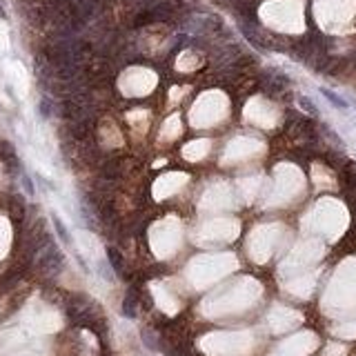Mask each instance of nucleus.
Here are the masks:
<instances>
[{
	"label": "nucleus",
	"instance_id": "1",
	"mask_svg": "<svg viewBox=\"0 0 356 356\" xmlns=\"http://www.w3.org/2000/svg\"><path fill=\"white\" fill-rule=\"evenodd\" d=\"M53 227H56L58 236H60V241H63L65 245H72V236H69V231L65 229L63 221H60V218H58V216H53Z\"/></svg>",
	"mask_w": 356,
	"mask_h": 356
},
{
	"label": "nucleus",
	"instance_id": "2",
	"mask_svg": "<svg viewBox=\"0 0 356 356\" xmlns=\"http://www.w3.org/2000/svg\"><path fill=\"white\" fill-rule=\"evenodd\" d=\"M323 96H325V98H330V101H332L336 107H341V109H345V107H347V102L343 101V98H338L336 94H332V92H330V89H323Z\"/></svg>",
	"mask_w": 356,
	"mask_h": 356
},
{
	"label": "nucleus",
	"instance_id": "3",
	"mask_svg": "<svg viewBox=\"0 0 356 356\" xmlns=\"http://www.w3.org/2000/svg\"><path fill=\"white\" fill-rule=\"evenodd\" d=\"M299 102H301V107H303V109L307 111V114H312V116H318V109H316V107H314V102L309 101V98H305V96H303V98H299Z\"/></svg>",
	"mask_w": 356,
	"mask_h": 356
}]
</instances>
